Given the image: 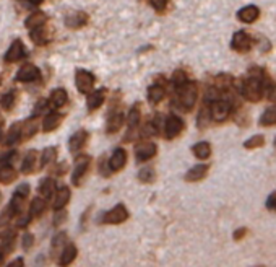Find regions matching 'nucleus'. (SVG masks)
<instances>
[{
  "label": "nucleus",
  "mask_w": 276,
  "mask_h": 267,
  "mask_svg": "<svg viewBox=\"0 0 276 267\" xmlns=\"http://www.w3.org/2000/svg\"><path fill=\"white\" fill-rule=\"evenodd\" d=\"M138 123H140V109H138V106L135 104L132 108V111H130V114H129V127H130V130L137 129Z\"/></svg>",
  "instance_id": "37"
},
{
  "label": "nucleus",
  "mask_w": 276,
  "mask_h": 267,
  "mask_svg": "<svg viewBox=\"0 0 276 267\" xmlns=\"http://www.w3.org/2000/svg\"><path fill=\"white\" fill-rule=\"evenodd\" d=\"M163 96H164V88H163L161 85H153V86H149V90H148V100H149V103H151V104L159 103V101L163 100Z\"/></svg>",
  "instance_id": "28"
},
{
  "label": "nucleus",
  "mask_w": 276,
  "mask_h": 267,
  "mask_svg": "<svg viewBox=\"0 0 276 267\" xmlns=\"http://www.w3.org/2000/svg\"><path fill=\"white\" fill-rule=\"evenodd\" d=\"M76 257V246L75 245H67L60 252V266H69L70 262H74Z\"/></svg>",
  "instance_id": "23"
},
{
  "label": "nucleus",
  "mask_w": 276,
  "mask_h": 267,
  "mask_svg": "<svg viewBox=\"0 0 276 267\" xmlns=\"http://www.w3.org/2000/svg\"><path fill=\"white\" fill-rule=\"evenodd\" d=\"M21 127H23L21 123H17L15 125H12L10 130H8V134H7V137H5V147H12L13 144L20 142L21 140Z\"/></svg>",
  "instance_id": "17"
},
{
  "label": "nucleus",
  "mask_w": 276,
  "mask_h": 267,
  "mask_svg": "<svg viewBox=\"0 0 276 267\" xmlns=\"http://www.w3.org/2000/svg\"><path fill=\"white\" fill-rule=\"evenodd\" d=\"M33 243H35V236H33V235H25V236H23V247H25V249H28Z\"/></svg>",
  "instance_id": "47"
},
{
  "label": "nucleus",
  "mask_w": 276,
  "mask_h": 267,
  "mask_svg": "<svg viewBox=\"0 0 276 267\" xmlns=\"http://www.w3.org/2000/svg\"><path fill=\"white\" fill-rule=\"evenodd\" d=\"M60 123H62V116L60 114H57V113L47 114L44 123H42V130H44V132H51V130L59 127Z\"/></svg>",
  "instance_id": "22"
},
{
  "label": "nucleus",
  "mask_w": 276,
  "mask_h": 267,
  "mask_svg": "<svg viewBox=\"0 0 276 267\" xmlns=\"http://www.w3.org/2000/svg\"><path fill=\"white\" fill-rule=\"evenodd\" d=\"M210 111H211V118L218 121V123H221V121H224L227 116H229L231 104L224 100H215V101H211Z\"/></svg>",
  "instance_id": "4"
},
{
  "label": "nucleus",
  "mask_w": 276,
  "mask_h": 267,
  "mask_svg": "<svg viewBox=\"0 0 276 267\" xmlns=\"http://www.w3.org/2000/svg\"><path fill=\"white\" fill-rule=\"evenodd\" d=\"M140 181H145V183H148V181H151V179L154 178L153 176V169L151 168H147V169H142L140 171Z\"/></svg>",
  "instance_id": "40"
},
{
  "label": "nucleus",
  "mask_w": 276,
  "mask_h": 267,
  "mask_svg": "<svg viewBox=\"0 0 276 267\" xmlns=\"http://www.w3.org/2000/svg\"><path fill=\"white\" fill-rule=\"evenodd\" d=\"M122 123H124V116H122V113H114V114H110L109 119H108V125H106V130H108L109 134L117 132V130L122 127Z\"/></svg>",
  "instance_id": "24"
},
{
  "label": "nucleus",
  "mask_w": 276,
  "mask_h": 267,
  "mask_svg": "<svg viewBox=\"0 0 276 267\" xmlns=\"http://www.w3.org/2000/svg\"><path fill=\"white\" fill-rule=\"evenodd\" d=\"M193 155H195L197 158H200V160H206V158L211 155V147H210V144H206V142L197 144L195 147H193Z\"/></svg>",
  "instance_id": "31"
},
{
  "label": "nucleus",
  "mask_w": 276,
  "mask_h": 267,
  "mask_svg": "<svg viewBox=\"0 0 276 267\" xmlns=\"http://www.w3.org/2000/svg\"><path fill=\"white\" fill-rule=\"evenodd\" d=\"M17 179V171L13 169L10 164L0 168V183L2 184H10Z\"/></svg>",
  "instance_id": "26"
},
{
  "label": "nucleus",
  "mask_w": 276,
  "mask_h": 267,
  "mask_svg": "<svg viewBox=\"0 0 276 267\" xmlns=\"http://www.w3.org/2000/svg\"><path fill=\"white\" fill-rule=\"evenodd\" d=\"M266 208L271 212H276V192L271 194V196L266 199Z\"/></svg>",
  "instance_id": "43"
},
{
  "label": "nucleus",
  "mask_w": 276,
  "mask_h": 267,
  "mask_svg": "<svg viewBox=\"0 0 276 267\" xmlns=\"http://www.w3.org/2000/svg\"><path fill=\"white\" fill-rule=\"evenodd\" d=\"M25 56H26L25 44H23L20 40H17V41H13V44L10 46V49L7 51L5 61H7V62H17V61L23 59Z\"/></svg>",
  "instance_id": "8"
},
{
  "label": "nucleus",
  "mask_w": 276,
  "mask_h": 267,
  "mask_svg": "<svg viewBox=\"0 0 276 267\" xmlns=\"http://www.w3.org/2000/svg\"><path fill=\"white\" fill-rule=\"evenodd\" d=\"M67 91L64 88H55L54 91L51 93V104L54 108H62L65 103H67Z\"/></svg>",
  "instance_id": "25"
},
{
  "label": "nucleus",
  "mask_w": 276,
  "mask_h": 267,
  "mask_svg": "<svg viewBox=\"0 0 276 267\" xmlns=\"http://www.w3.org/2000/svg\"><path fill=\"white\" fill-rule=\"evenodd\" d=\"M275 145H276V140H275Z\"/></svg>",
  "instance_id": "54"
},
{
  "label": "nucleus",
  "mask_w": 276,
  "mask_h": 267,
  "mask_svg": "<svg viewBox=\"0 0 276 267\" xmlns=\"http://www.w3.org/2000/svg\"><path fill=\"white\" fill-rule=\"evenodd\" d=\"M250 47V38L245 35L244 31H237L234 36H232V49L244 52Z\"/></svg>",
  "instance_id": "13"
},
{
  "label": "nucleus",
  "mask_w": 276,
  "mask_h": 267,
  "mask_svg": "<svg viewBox=\"0 0 276 267\" xmlns=\"http://www.w3.org/2000/svg\"><path fill=\"white\" fill-rule=\"evenodd\" d=\"M258 15H260V10L255 5H247L244 8H240L239 13H237V18L244 23H252L258 18Z\"/></svg>",
  "instance_id": "12"
},
{
  "label": "nucleus",
  "mask_w": 276,
  "mask_h": 267,
  "mask_svg": "<svg viewBox=\"0 0 276 267\" xmlns=\"http://www.w3.org/2000/svg\"><path fill=\"white\" fill-rule=\"evenodd\" d=\"M245 235V228H240V230H237L236 233H234V240H240L242 236Z\"/></svg>",
  "instance_id": "48"
},
{
  "label": "nucleus",
  "mask_w": 276,
  "mask_h": 267,
  "mask_svg": "<svg viewBox=\"0 0 276 267\" xmlns=\"http://www.w3.org/2000/svg\"><path fill=\"white\" fill-rule=\"evenodd\" d=\"M149 3H151L156 10H164L167 5V0H149Z\"/></svg>",
  "instance_id": "45"
},
{
  "label": "nucleus",
  "mask_w": 276,
  "mask_h": 267,
  "mask_svg": "<svg viewBox=\"0 0 276 267\" xmlns=\"http://www.w3.org/2000/svg\"><path fill=\"white\" fill-rule=\"evenodd\" d=\"M86 17L85 13H74V15H70V17H67V20H65V25L67 26H70V28H80V26H83L85 23H86Z\"/></svg>",
  "instance_id": "27"
},
{
  "label": "nucleus",
  "mask_w": 276,
  "mask_h": 267,
  "mask_svg": "<svg viewBox=\"0 0 276 267\" xmlns=\"http://www.w3.org/2000/svg\"><path fill=\"white\" fill-rule=\"evenodd\" d=\"M47 106H49V103H47L46 100H42V101H39V103H37L36 106H35V111H33V116H39L42 111H46L47 109Z\"/></svg>",
  "instance_id": "42"
},
{
  "label": "nucleus",
  "mask_w": 276,
  "mask_h": 267,
  "mask_svg": "<svg viewBox=\"0 0 276 267\" xmlns=\"http://www.w3.org/2000/svg\"><path fill=\"white\" fill-rule=\"evenodd\" d=\"M70 201V189L67 186H62L59 191H57V196H55V201H54V208L55 210H60L64 208L67 204Z\"/></svg>",
  "instance_id": "16"
},
{
  "label": "nucleus",
  "mask_w": 276,
  "mask_h": 267,
  "mask_svg": "<svg viewBox=\"0 0 276 267\" xmlns=\"http://www.w3.org/2000/svg\"><path fill=\"white\" fill-rule=\"evenodd\" d=\"M172 80H174V83H176V86H181L182 83H185V74H184L182 70H177L176 74H174Z\"/></svg>",
  "instance_id": "41"
},
{
  "label": "nucleus",
  "mask_w": 276,
  "mask_h": 267,
  "mask_svg": "<svg viewBox=\"0 0 276 267\" xmlns=\"http://www.w3.org/2000/svg\"><path fill=\"white\" fill-rule=\"evenodd\" d=\"M39 77H41V72L36 65L25 64L17 72L15 80L17 82H35V80H39Z\"/></svg>",
  "instance_id": "6"
},
{
  "label": "nucleus",
  "mask_w": 276,
  "mask_h": 267,
  "mask_svg": "<svg viewBox=\"0 0 276 267\" xmlns=\"http://www.w3.org/2000/svg\"><path fill=\"white\" fill-rule=\"evenodd\" d=\"M242 95L249 101L257 103L261 98V82L258 79H255V77L247 79L244 82V85H242Z\"/></svg>",
  "instance_id": "2"
},
{
  "label": "nucleus",
  "mask_w": 276,
  "mask_h": 267,
  "mask_svg": "<svg viewBox=\"0 0 276 267\" xmlns=\"http://www.w3.org/2000/svg\"><path fill=\"white\" fill-rule=\"evenodd\" d=\"M46 208V201L42 197H35L30 205V213L31 217H41V213L44 212Z\"/></svg>",
  "instance_id": "29"
},
{
  "label": "nucleus",
  "mask_w": 276,
  "mask_h": 267,
  "mask_svg": "<svg viewBox=\"0 0 276 267\" xmlns=\"http://www.w3.org/2000/svg\"><path fill=\"white\" fill-rule=\"evenodd\" d=\"M30 38H31V41L35 42V44L37 46H44L47 44V41H49V31L44 30V28H36V30H31L30 33Z\"/></svg>",
  "instance_id": "19"
},
{
  "label": "nucleus",
  "mask_w": 276,
  "mask_h": 267,
  "mask_svg": "<svg viewBox=\"0 0 276 267\" xmlns=\"http://www.w3.org/2000/svg\"><path fill=\"white\" fill-rule=\"evenodd\" d=\"M208 173V166L206 164H197V166H193L192 169H188L187 174H185V179L187 181H200L202 178H205V174Z\"/></svg>",
  "instance_id": "21"
},
{
  "label": "nucleus",
  "mask_w": 276,
  "mask_h": 267,
  "mask_svg": "<svg viewBox=\"0 0 276 267\" xmlns=\"http://www.w3.org/2000/svg\"><path fill=\"white\" fill-rule=\"evenodd\" d=\"M18 264H23V259H21V257H20V259H17V261H13L10 266H18Z\"/></svg>",
  "instance_id": "51"
},
{
  "label": "nucleus",
  "mask_w": 276,
  "mask_h": 267,
  "mask_svg": "<svg viewBox=\"0 0 276 267\" xmlns=\"http://www.w3.org/2000/svg\"><path fill=\"white\" fill-rule=\"evenodd\" d=\"M31 220V213L30 215H25V213L21 212V215L18 213V218H17V226H20V228H25L28 226V223H30Z\"/></svg>",
  "instance_id": "39"
},
{
  "label": "nucleus",
  "mask_w": 276,
  "mask_h": 267,
  "mask_svg": "<svg viewBox=\"0 0 276 267\" xmlns=\"http://www.w3.org/2000/svg\"><path fill=\"white\" fill-rule=\"evenodd\" d=\"M129 218V212L127 208H125L122 204H119V205H115L114 208H110L109 212H106V215L103 217V222L104 223H114V225H117V223H122Z\"/></svg>",
  "instance_id": "5"
},
{
  "label": "nucleus",
  "mask_w": 276,
  "mask_h": 267,
  "mask_svg": "<svg viewBox=\"0 0 276 267\" xmlns=\"http://www.w3.org/2000/svg\"><path fill=\"white\" fill-rule=\"evenodd\" d=\"M37 130V123L36 121H26V123H23V127H21V140H28L30 137L36 134Z\"/></svg>",
  "instance_id": "30"
},
{
  "label": "nucleus",
  "mask_w": 276,
  "mask_h": 267,
  "mask_svg": "<svg viewBox=\"0 0 276 267\" xmlns=\"http://www.w3.org/2000/svg\"><path fill=\"white\" fill-rule=\"evenodd\" d=\"M0 139H2V119H0Z\"/></svg>",
  "instance_id": "53"
},
{
  "label": "nucleus",
  "mask_w": 276,
  "mask_h": 267,
  "mask_svg": "<svg viewBox=\"0 0 276 267\" xmlns=\"http://www.w3.org/2000/svg\"><path fill=\"white\" fill-rule=\"evenodd\" d=\"M3 256H5V251H3L2 247H0V264L3 262Z\"/></svg>",
  "instance_id": "50"
},
{
  "label": "nucleus",
  "mask_w": 276,
  "mask_h": 267,
  "mask_svg": "<svg viewBox=\"0 0 276 267\" xmlns=\"http://www.w3.org/2000/svg\"><path fill=\"white\" fill-rule=\"evenodd\" d=\"M137 160L138 162H147V160L153 158L156 155V145L151 144V142H147V144H142L137 147Z\"/></svg>",
  "instance_id": "11"
},
{
  "label": "nucleus",
  "mask_w": 276,
  "mask_h": 267,
  "mask_svg": "<svg viewBox=\"0 0 276 267\" xmlns=\"http://www.w3.org/2000/svg\"><path fill=\"white\" fill-rule=\"evenodd\" d=\"M268 98H270V101H273V103L276 104V88H271V90H270Z\"/></svg>",
  "instance_id": "49"
},
{
  "label": "nucleus",
  "mask_w": 276,
  "mask_h": 267,
  "mask_svg": "<svg viewBox=\"0 0 276 267\" xmlns=\"http://www.w3.org/2000/svg\"><path fill=\"white\" fill-rule=\"evenodd\" d=\"M75 82H76V88L81 93H90L93 90V85H94V77L93 74H90L88 70H76V75H75Z\"/></svg>",
  "instance_id": "3"
},
{
  "label": "nucleus",
  "mask_w": 276,
  "mask_h": 267,
  "mask_svg": "<svg viewBox=\"0 0 276 267\" xmlns=\"http://www.w3.org/2000/svg\"><path fill=\"white\" fill-rule=\"evenodd\" d=\"M0 83H2V80H0Z\"/></svg>",
  "instance_id": "55"
},
{
  "label": "nucleus",
  "mask_w": 276,
  "mask_h": 267,
  "mask_svg": "<svg viewBox=\"0 0 276 267\" xmlns=\"http://www.w3.org/2000/svg\"><path fill=\"white\" fill-rule=\"evenodd\" d=\"M184 129V123L181 118H177V116H171V118H167L166 121V134L169 139H174L177 137L179 134L182 132Z\"/></svg>",
  "instance_id": "10"
},
{
  "label": "nucleus",
  "mask_w": 276,
  "mask_h": 267,
  "mask_svg": "<svg viewBox=\"0 0 276 267\" xmlns=\"http://www.w3.org/2000/svg\"><path fill=\"white\" fill-rule=\"evenodd\" d=\"M55 158H57L55 147L44 148V152H42V155H41V168H46L47 164H51L52 162H55Z\"/></svg>",
  "instance_id": "32"
},
{
  "label": "nucleus",
  "mask_w": 276,
  "mask_h": 267,
  "mask_svg": "<svg viewBox=\"0 0 276 267\" xmlns=\"http://www.w3.org/2000/svg\"><path fill=\"white\" fill-rule=\"evenodd\" d=\"M36 157H37L36 150H31V152H28L25 155V158H23V162H21V168H20V171L23 174H28V173H31V171H35V168H36Z\"/></svg>",
  "instance_id": "14"
},
{
  "label": "nucleus",
  "mask_w": 276,
  "mask_h": 267,
  "mask_svg": "<svg viewBox=\"0 0 276 267\" xmlns=\"http://www.w3.org/2000/svg\"><path fill=\"white\" fill-rule=\"evenodd\" d=\"M260 124L261 125L276 124V106H271V108L265 109V113L261 114V118H260Z\"/></svg>",
  "instance_id": "34"
},
{
  "label": "nucleus",
  "mask_w": 276,
  "mask_h": 267,
  "mask_svg": "<svg viewBox=\"0 0 276 267\" xmlns=\"http://www.w3.org/2000/svg\"><path fill=\"white\" fill-rule=\"evenodd\" d=\"M15 101H17L15 91H7V93H3L2 98H0V106H2L3 109L10 111L13 106H15Z\"/></svg>",
  "instance_id": "35"
},
{
  "label": "nucleus",
  "mask_w": 276,
  "mask_h": 267,
  "mask_svg": "<svg viewBox=\"0 0 276 267\" xmlns=\"http://www.w3.org/2000/svg\"><path fill=\"white\" fill-rule=\"evenodd\" d=\"M54 187H55V183L52 181L51 178L42 179L41 184H39V192H41V196L44 197V199H49V197L52 196V192H54Z\"/></svg>",
  "instance_id": "33"
},
{
  "label": "nucleus",
  "mask_w": 276,
  "mask_h": 267,
  "mask_svg": "<svg viewBox=\"0 0 276 267\" xmlns=\"http://www.w3.org/2000/svg\"><path fill=\"white\" fill-rule=\"evenodd\" d=\"M65 218H67V212H64V210H62V208H60V210H57L55 217H54V225H55V226H59L60 223L65 220Z\"/></svg>",
  "instance_id": "44"
},
{
  "label": "nucleus",
  "mask_w": 276,
  "mask_h": 267,
  "mask_svg": "<svg viewBox=\"0 0 276 267\" xmlns=\"http://www.w3.org/2000/svg\"><path fill=\"white\" fill-rule=\"evenodd\" d=\"M17 194H20V196H23V197H26L28 194H30V186H28V184H21V186H18L17 187V191H15Z\"/></svg>",
  "instance_id": "46"
},
{
  "label": "nucleus",
  "mask_w": 276,
  "mask_h": 267,
  "mask_svg": "<svg viewBox=\"0 0 276 267\" xmlns=\"http://www.w3.org/2000/svg\"><path fill=\"white\" fill-rule=\"evenodd\" d=\"M30 3H33V5H39V3L42 2V0H28Z\"/></svg>",
  "instance_id": "52"
},
{
  "label": "nucleus",
  "mask_w": 276,
  "mask_h": 267,
  "mask_svg": "<svg viewBox=\"0 0 276 267\" xmlns=\"http://www.w3.org/2000/svg\"><path fill=\"white\" fill-rule=\"evenodd\" d=\"M125 162H127V152L124 148H115L109 158V168L112 171H119L125 166Z\"/></svg>",
  "instance_id": "9"
},
{
  "label": "nucleus",
  "mask_w": 276,
  "mask_h": 267,
  "mask_svg": "<svg viewBox=\"0 0 276 267\" xmlns=\"http://www.w3.org/2000/svg\"><path fill=\"white\" fill-rule=\"evenodd\" d=\"M104 98H106V90H96V91H93V93H90V96H88V101H86V103H88V108L93 111V109H98L101 104L104 103Z\"/></svg>",
  "instance_id": "20"
},
{
  "label": "nucleus",
  "mask_w": 276,
  "mask_h": 267,
  "mask_svg": "<svg viewBox=\"0 0 276 267\" xmlns=\"http://www.w3.org/2000/svg\"><path fill=\"white\" fill-rule=\"evenodd\" d=\"M179 91V101H181V106L185 111H190L197 103V85L192 83V82H185L181 86H177Z\"/></svg>",
  "instance_id": "1"
},
{
  "label": "nucleus",
  "mask_w": 276,
  "mask_h": 267,
  "mask_svg": "<svg viewBox=\"0 0 276 267\" xmlns=\"http://www.w3.org/2000/svg\"><path fill=\"white\" fill-rule=\"evenodd\" d=\"M90 166V157H80L78 160H76V164H75V169H74V174H72V181H74V184H78L81 183V179H83V176L86 174V169H88Z\"/></svg>",
  "instance_id": "7"
},
{
  "label": "nucleus",
  "mask_w": 276,
  "mask_h": 267,
  "mask_svg": "<svg viewBox=\"0 0 276 267\" xmlns=\"http://www.w3.org/2000/svg\"><path fill=\"white\" fill-rule=\"evenodd\" d=\"M46 13H42V12H35V13H31L30 17L26 18V28H30V30H36V28H41L42 25L46 23Z\"/></svg>",
  "instance_id": "18"
},
{
  "label": "nucleus",
  "mask_w": 276,
  "mask_h": 267,
  "mask_svg": "<svg viewBox=\"0 0 276 267\" xmlns=\"http://www.w3.org/2000/svg\"><path fill=\"white\" fill-rule=\"evenodd\" d=\"M263 144H265V139L261 137V135H254V137L247 140L244 145L245 148H257V147H261Z\"/></svg>",
  "instance_id": "38"
},
{
  "label": "nucleus",
  "mask_w": 276,
  "mask_h": 267,
  "mask_svg": "<svg viewBox=\"0 0 276 267\" xmlns=\"http://www.w3.org/2000/svg\"><path fill=\"white\" fill-rule=\"evenodd\" d=\"M65 241H67L65 233H59V235L54 236V240H52V256H55L60 249H64Z\"/></svg>",
  "instance_id": "36"
},
{
  "label": "nucleus",
  "mask_w": 276,
  "mask_h": 267,
  "mask_svg": "<svg viewBox=\"0 0 276 267\" xmlns=\"http://www.w3.org/2000/svg\"><path fill=\"white\" fill-rule=\"evenodd\" d=\"M86 137H88V134H86L85 130H78V132H75L74 135H72L70 140H69L70 152H78V150L85 145Z\"/></svg>",
  "instance_id": "15"
}]
</instances>
